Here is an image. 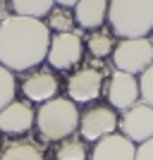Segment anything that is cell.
Here are the masks:
<instances>
[{
	"mask_svg": "<svg viewBox=\"0 0 153 160\" xmlns=\"http://www.w3.org/2000/svg\"><path fill=\"white\" fill-rule=\"evenodd\" d=\"M77 2H79V0H55V5H60V7H67V10H69V7H74Z\"/></svg>",
	"mask_w": 153,
	"mask_h": 160,
	"instance_id": "cell-23",
	"label": "cell"
},
{
	"mask_svg": "<svg viewBox=\"0 0 153 160\" xmlns=\"http://www.w3.org/2000/svg\"><path fill=\"white\" fill-rule=\"evenodd\" d=\"M108 24L113 36L144 38L153 33V0H108Z\"/></svg>",
	"mask_w": 153,
	"mask_h": 160,
	"instance_id": "cell-3",
	"label": "cell"
},
{
	"mask_svg": "<svg viewBox=\"0 0 153 160\" xmlns=\"http://www.w3.org/2000/svg\"><path fill=\"white\" fill-rule=\"evenodd\" d=\"M50 36L46 22L10 14L0 22V65L14 74H24L46 62Z\"/></svg>",
	"mask_w": 153,
	"mask_h": 160,
	"instance_id": "cell-1",
	"label": "cell"
},
{
	"mask_svg": "<svg viewBox=\"0 0 153 160\" xmlns=\"http://www.w3.org/2000/svg\"><path fill=\"white\" fill-rule=\"evenodd\" d=\"M50 160H89V148L86 141L72 134L62 141H55L50 148Z\"/></svg>",
	"mask_w": 153,
	"mask_h": 160,
	"instance_id": "cell-15",
	"label": "cell"
},
{
	"mask_svg": "<svg viewBox=\"0 0 153 160\" xmlns=\"http://www.w3.org/2000/svg\"><path fill=\"white\" fill-rule=\"evenodd\" d=\"M10 14H12V10H10V0H0V22H5Z\"/></svg>",
	"mask_w": 153,
	"mask_h": 160,
	"instance_id": "cell-22",
	"label": "cell"
},
{
	"mask_svg": "<svg viewBox=\"0 0 153 160\" xmlns=\"http://www.w3.org/2000/svg\"><path fill=\"white\" fill-rule=\"evenodd\" d=\"M103 84H105V67L103 62L91 58V62L84 67H77L69 77H67L65 91L67 98L77 103V105H89L103 93Z\"/></svg>",
	"mask_w": 153,
	"mask_h": 160,
	"instance_id": "cell-4",
	"label": "cell"
},
{
	"mask_svg": "<svg viewBox=\"0 0 153 160\" xmlns=\"http://www.w3.org/2000/svg\"><path fill=\"white\" fill-rule=\"evenodd\" d=\"M117 129H120V134H125L127 139H132L136 146L153 139V105L139 100L136 105H132L129 110H125L120 115Z\"/></svg>",
	"mask_w": 153,
	"mask_h": 160,
	"instance_id": "cell-9",
	"label": "cell"
},
{
	"mask_svg": "<svg viewBox=\"0 0 153 160\" xmlns=\"http://www.w3.org/2000/svg\"><path fill=\"white\" fill-rule=\"evenodd\" d=\"M117 46V41H115L113 31H108V29H96L86 36V50L96 58V60H105L110 58Z\"/></svg>",
	"mask_w": 153,
	"mask_h": 160,
	"instance_id": "cell-16",
	"label": "cell"
},
{
	"mask_svg": "<svg viewBox=\"0 0 153 160\" xmlns=\"http://www.w3.org/2000/svg\"><path fill=\"white\" fill-rule=\"evenodd\" d=\"M134 160H153V139H148V141H144V143L136 146Z\"/></svg>",
	"mask_w": 153,
	"mask_h": 160,
	"instance_id": "cell-21",
	"label": "cell"
},
{
	"mask_svg": "<svg viewBox=\"0 0 153 160\" xmlns=\"http://www.w3.org/2000/svg\"><path fill=\"white\" fill-rule=\"evenodd\" d=\"M117 112H115V108L110 105H103V103H96V105H89L86 110H81L79 115V136L84 141H91L96 143L98 139L108 136V134H115L117 129Z\"/></svg>",
	"mask_w": 153,
	"mask_h": 160,
	"instance_id": "cell-7",
	"label": "cell"
},
{
	"mask_svg": "<svg viewBox=\"0 0 153 160\" xmlns=\"http://www.w3.org/2000/svg\"><path fill=\"white\" fill-rule=\"evenodd\" d=\"M79 115L81 110L77 103L67 98V96H55L48 103H41L36 110V132H38L41 141L46 143H55L67 136L77 134L79 129Z\"/></svg>",
	"mask_w": 153,
	"mask_h": 160,
	"instance_id": "cell-2",
	"label": "cell"
},
{
	"mask_svg": "<svg viewBox=\"0 0 153 160\" xmlns=\"http://www.w3.org/2000/svg\"><path fill=\"white\" fill-rule=\"evenodd\" d=\"M53 7H55V0H10L12 14L33 17V19H43Z\"/></svg>",
	"mask_w": 153,
	"mask_h": 160,
	"instance_id": "cell-17",
	"label": "cell"
},
{
	"mask_svg": "<svg viewBox=\"0 0 153 160\" xmlns=\"http://www.w3.org/2000/svg\"><path fill=\"white\" fill-rule=\"evenodd\" d=\"M139 91H141V103L153 105V65L144 74H139Z\"/></svg>",
	"mask_w": 153,
	"mask_h": 160,
	"instance_id": "cell-20",
	"label": "cell"
},
{
	"mask_svg": "<svg viewBox=\"0 0 153 160\" xmlns=\"http://www.w3.org/2000/svg\"><path fill=\"white\" fill-rule=\"evenodd\" d=\"M105 96H108V105L115 110H129L132 105H136L141 100V91H139V79L134 74L127 72H117L115 69L110 74V81L105 86Z\"/></svg>",
	"mask_w": 153,
	"mask_h": 160,
	"instance_id": "cell-11",
	"label": "cell"
},
{
	"mask_svg": "<svg viewBox=\"0 0 153 160\" xmlns=\"http://www.w3.org/2000/svg\"><path fill=\"white\" fill-rule=\"evenodd\" d=\"M84 60V41L79 31L53 33L48 46L46 62L53 72H69Z\"/></svg>",
	"mask_w": 153,
	"mask_h": 160,
	"instance_id": "cell-6",
	"label": "cell"
},
{
	"mask_svg": "<svg viewBox=\"0 0 153 160\" xmlns=\"http://www.w3.org/2000/svg\"><path fill=\"white\" fill-rule=\"evenodd\" d=\"M74 22L89 31L103 29L108 22V0H79L74 5Z\"/></svg>",
	"mask_w": 153,
	"mask_h": 160,
	"instance_id": "cell-14",
	"label": "cell"
},
{
	"mask_svg": "<svg viewBox=\"0 0 153 160\" xmlns=\"http://www.w3.org/2000/svg\"><path fill=\"white\" fill-rule=\"evenodd\" d=\"M110 58H113L117 72H127V74H134V77L144 74L153 65V38L151 36L120 38Z\"/></svg>",
	"mask_w": 153,
	"mask_h": 160,
	"instance_id": "cell-5",
	"label": "cell"
},
{
	"mask_svg": "<svg viewBox=\"0 0 153 160\" xmlns=\"http://www.w3.org/2000/svg\"><path fill=\"white\" fill-rule=\"evenodd\" d=\"M36 124V110L29 100L14 98L0 110V134L5 136H27Z\"/></svg>",
	"mask_w": 153,
	"mask_h": 160,
	"instance_id": "cell-10",
	"label": "cell"
},
{
	"mask_svg": "<svg viewBox=\"0 0 153 160\" xmlns=\"http://www.w3.org/2000/svg\"><path fill=\"white\" fill-rule=\"evenodd\" d=\"M19 91L29 103H48L53 100L60 91V79L50 67H36L22 74L19 79Z\"/></svg>",
	"mask_w": 153,
	"mask_h": 160,
	"instance_id": "cell-8",
	"label": "cell"
},
{
	"mask_svg": "<svg viewBox=\"0 0 153 160\" xmlns=\"http://www.w3.org/2000/svg\"><path fill=\"white\" fill-rule=\"evenodd\" d=\"M0 160H46V148L31 136H7L0 143Z\"/></svg>",
	"mask_w": 153,
	"mask_h": 160,
	"instance_id": "cell-13",
	"label": "cell"
},
{
	"mask_svg": "<svg viewBox=\"0 0 153 160\" xmlns=\"http://www.w3.org/2000/svg\"><path fill=\"white\" fill-rule=\"evenodd\" d=\"M14 98H17V77L14 72L0 65V110L10 105Z\"/></svg>",
	"mask_w": 153,
	"mask_h": 160,
	"instance_id": "cell-19",
	"label": "cell"
},
{
	"mask_svg": "<svg viewBox=\"0 0 153 160\" xmlns=\"http://www.w3.org/2000/svg\"><path fill=\"white\" fill-rule=\"evenodd\" d=\"M74 12H69L67 7L55 5L50 12L46 14V27L50 33H69L74 31Z\"/></svg>",
	"mask_w": 153,
	"mask_h": 160,
	"instance_id": "cell-18",
	"label": "cell"
},
{
	"mask_svg": "<svg viewBox=\"0 0 153 160\" xmlns=\"http://www.w3.org/2000/svg\"><path fill=\"white\" fill-rule=\"evenodd\" d=\"M134 155H136V143L127 139L125 134L115 132L93 143L89 160H134Z\"/></svg>",
	"mask_w": 153,
	"mask_h": 160,
	"instance_id": "cell-12",
	"label": "cell"
}]
</instances>
